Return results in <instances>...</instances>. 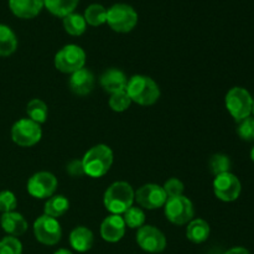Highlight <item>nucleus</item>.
<instances>
[{"mask_svg": "<svg viewBox=\"0 0 254 254\" xmlns=\"http://www.w3.org/2000/svg\"><path fill=\"white\" fill-rule=\"evenodd\" d=\"M126 91L133 103L143 107L155 104L161 94L159 84L153 78L144 74H135L128 78Z\"/></svg>", "mask_w": 254, "mask_h": 254, "instance_id": "f257e3e1", "label": "nucleus"}, {"mask_svg": "<svg viewBox=\"0 0 254 254\" xmlns=\"http://www.w3.org/2000/svg\"><path fill=\"white\" fill-rule=\"evenodd\" d=\"M135 202V191L126 181H116L106 190L103 205L112 215H123Z\"/></svg>", "mask_w": 254, "mask_h": 254, "instance_id": "f03ea898", "label": "nucleus"}, {"mask_svg": "<svg viewBox=\"0 0 254 254\" xmlns=\"http://www.w3.org/2000/svg\"><path fill=\"white\" fill-rule=\"evenodd\" d=\"M113 150L106 144H97L92 146L82 158L84 175L98 179L106 175L113 165Z\"/></svg>", "mask_w": 254, "mask_h": 254, "instance_id": "7ed1b4c3", "label": "nucleus"}, {"mask_svg": "<svg viewBox=\"0 0 254 254\" xmlns=\"http://www.w3.org/2000/svg\"><path fill=\"white\" fill-rule=\"evenodd\" d=\"M107 24L113 31L127 34L138 24V12L128 4H114L107 10Z\"/></svg>", "mask_w": 254, "mask_h": 254, "instance_id": "20e7f679", "label": "nucleus"}, {"mask_svg": "<svg viewBox=\"0 0 254 254\" xmlns=\"http://www.w3.org/2000/svg\"><path fill=\"white\" fill-rule=\"evenodd\" d=\"M86 52L81 46L69 44L57 51V54L55 55L54 64L57 71L72 74L78 69L83 68L86 64Z\"/></svg>", "mask_w": 254, "mask_h": 254, "instance_id": "39448f33", "label": "nucleus"}, {"mask_svg": "<svg viewBox=\"0 0 254 254\" xmlns=\"http://www.w3.org/2000/svg\"><path fill=\"white\" fill-rule=\"evenodd\" d=\"M164 212L169 222L176 226L188 225L195 218V208L192 201L186 196L168 197L164 205Z\"/></svg>", "mask_w": 254, "mask_h": 254, "instance_id": "423d86ee", "label": "nucleus"}, {"mask_svg": "<svg viewBox=\"0 0 254 254\" xmlns=\"http://www.w3.org/2000/svg\"><path fill=\"white\" fill-rule=\"evenodd\" d=\"M226 108L237 122L248 118L253 109V98L242 87H233L226 94Z\"/></svg>", "mask_w": 254, "mask_h": 254, "instance_id": "0eeeda50", "label": "nucleus"}, {"mask_svg": "<svg viewBox=\"0 0 254 254\" xmlns=\"http://www.w3.org/2000/svg\"><path fill=\"white\" fill-rule=\"evenodd\" d=\"M42 129L40 124L29 118H22L15 122L11 127V139L21 148L34 146L41 140Z\"/></svg>", "mask_w": 254, "mask_h": 254, "instance_id": "6e6552de", "label": "nucleus"}, {"mask_svg": "<svg viewBox=\"0 0 254 254\" xmlns=\"http://www.w3.org/2000/svg\"><path fill=\"white\" fill-rule=\"evenodd\" d=\"M59 181L54 174L49 171H39L34 174L27 181V192L30 196L39 200H47L55 195Z\"/></svg>", "mask_w": 254, "mask_h": 254, "instance_id": "1a4fd4ad", "label": "nucleus"}, {"mask_svg": "<svg viewBox=\"0 0 254 254\" xmlns=\"http://www.w3.org/2000/svg\"><path fill=\"white\" fill-rule=\"evenodd\" d=\"M34 236L41 245L55 246L61 241L62 228L56 218L42 215L34 222Z\"/></svg>", "mask_w": 254, "mask_h": 254, "instance_id": "9d476101", "label": "nucleus"}, {"mask_svg": "<svg viewBox=\"0 0 254 254\" xmlns=\"http://www.w3.org/2000/svg\"><path fill=\"white\" fill-rule=\"evenodd\" d=\"M168 196L163 186L158 184H145L135 191V202L143 210H158L164 207Z\"/></svg>", "mask_w": 254, "mask_h": 254, "instance_id": "9b49d317", "label": "nucleus"}, {"mask_svg": "<svg viewBox=\"0 0 254 254\" xmlns=\"http://www.w3.org/2000/svg\"><path fill=\"white\" fill-rule=\"evenodd\" d=\"M241 191H242L241 181L232 173L221 174L213 180V192L216 197L223 202L236 201L240 197Z\"/></svg>", "mask_w": 254, "mask_h": 254, "instance_id": "f8f14e48", "label": "nucleus"}, {"mask_svg": "<svg viewBox=\"0 0 254 254\" xmlns=\"http://www.w3.org/2000/svg\"><path fill=\"white\" fill-rule=\"evenodd\" d=\"M136 243L148 253H161L168 245L165 235L150 225H144L136 231Z\"/></svg>", "mask_w": 254, "mask_h": 254, "instance_id": "ddd939ff", "label": "nucleus"}, {"mask_svg": "<svg viewBox=\"0 0 254 254\" xmlns=\"http://www.w3.org/2000/svg\"><path fill=\"white\" fill-rule=\"evenodd\" d=\"M127 226L121 215H109L101 223V237L106 242L117 243L126 235Z\"/></svg>", "mask_w": 254, "mask_h": 254, "instance_id": "4468645a", "label": "nucleus"}, {"mask_svg": "<svg viewBox=\"0 0 254 254\" xmlns=\"http://www.w3.org/2000/svg\"><path fill=\"white\" fill-rule=\"evenodd\" d=\"M94 83H96V79H94L93 73L86 67L72 73L68 81L72 93L79 97L88 96L93 91Z\"/></svg>", "mask_w": 254, "mask_h": 254, "instance_id": "2eb2a0df", "label": "nucleus"}, {"mask_svg": "<svg viewBox=\"0 0 254 254\" xmlns=\"http://www.w3.org/2000/svg\"><path fill=\"white\" fill-rule=\"evenodd\" d=\"M99 83L104 92L114 94L117 92L126 91L128 78L126 73L119 68H108L99 77Z\"/></svg>", "mask_w": 254, "mask_h": 254, "instance_id": "dca6fc26", "label": "nucleus"}, {"mask_svg": "<svg viewBox=\"0 0 254 254\" xmlns=\"http://www.w3.org/2000/svg\"><path fill=\"white\" fill-rule=\"evenodd\" d=\"M0 225L4 232L7 236H12V237H19L22 236L27 231V221L25 220L24 216L21 213L12 211V212L2 213L0 217Z\"/></svg>", "mask_w": 254, "mask_h": 254, "instance_id": "f3484780", "label": "nucleus"}, {"mask_svg": "<svg viewBox=\"0 0 254 254\" xmlns=\"http://www.w3.org/2000/svg\"><path fill=\"white\" fill-rule=\"evenodd\" d=\"M9 7L20 19H34L41 12L44 0H9Z\"/></svg>", "mask_w": 254, "mask_h": 254, "instance_id": "a211bd4d", "label": "nucleus"}, {"mask_svg": "<svg viewBox=\"0 0 254 254\" xmlns=\"http://www.w3.org/2000/svg\"><path fill=\"white\" fill-rule=\"evenodd\" d=\"M94 243V236L89 228L78 226L69 233V245L74 251L79 253L88 252Z\"/></svg>", "mask_w": 254, "mask_h": 254, "instance_id": "6ab92c4d", "label": "nucleus"}, {"mask_svg": "<svg viewBox=\"0 0 254 254\" xmlns=\"http://www.w3.org/2000/svg\"><path fill=\"white\" fill-rule=\"evenodd\" d=\"M210 225L202 218H193L188 223V227H186V237L195 245H200L207 241L210 237Z\"/></svg>", "mask_w": 254, "mask_h": 254, "instance_id": "aec40b11", "label": "nucleus"}, {"mask_svg": "<svg viewBox=\"0 0 254 254\" xmlns=\"http://www.w3.org/2000/svg\"><path fill=\"white\" fill-rule=\"evenodd\" d=\"M69 210V201L68 198L64 197V195H54L47 198L45 202L44 215L50 216L52 218L62 217L67 211Z\"/></svg>", "mask_w": 254, "mask_h": 254, "instance_id": "412c9836", "label": "nucleus"}, {"mask_svg": "<svg viewBox=\"0 0 254 254\" xmlns=\"http://www.w3.org/2000/svg\"><path fill=\"white\" fill-rule=\"evenodd\" d=\"M17 49V37L9 26L0 24V57L11 56Z\"/></svg>", "mask_w": 254, "mask_h": 254, "instance_id": "4be33fe9", "label": "nucleus"}, {"mask_svg": "<svg viewBox=\"0 0 254 254\" xmlns=\"http://www.w3.org/2000/svg\"><path fill=\"white\" fill-rule=\"evenodd\" d=\"M79 0H44V6L55 16L64 19L67 15L74 12Z\"/></svg>", "mask_w": 254, "mask_h": 254, "instance_id": "5701e85b", "label": "nucleus"}, {"mask_svg": "<svg viewBox=\"0 0 254 254\" xmlns=\"http://www.w3.org/2000/svg\"><path fill=\"white\" fill-rule=\"evenodd\" d=\"M26 114L29 119L36 122L37 124H44L49 117V107L42 99L34 98L27 103Z\"/></svg>", "mask_w": 254, "mask_h": 254, "instance_id": "b1692460", "label": "nucleus"}, {"mask_svg": "<svg viewBox=\"0 0 254 254\" xmlns=\"http://www.w3.org/2000/svg\"><path fill=\"white\" fill-rule=\"evenodd\" d=\"M62 24H64V29L66 30L67 34H69L71 36H81L87 29V22L83 15L77 14V12H72V14L64 16Z\"/></svg>", "mask_w": 254, "mask_h": 254, "instance_id": "393cba45", "label": "nucleus"}, {"mask_svg": "<svg viewBox=\"0 0 254 254\" xmlns=\"http://www.w3.org/2000/svg\"><path fill=\"white\" fill-rule=\"evenodd\" d=\"M122 217H123L127 227L131 228V230H139V228L145 225V212L139 206L133 205L123 213Z\"/></svg>", "mask_w": 254, "mask_h": 254, "instance_id": "a878e982", "label": "nucleus"}, {"mask_svg": "<svg viewBox=\"0 0 254 254\" xmlns=\"http://www.w3.org/2000/svg\"><path fill=\"white\" fill-rule=\"evenodd\" d=\"M83 17L91 26H101L107 22V9L101 4H91L84 11Z\"/></svg>", "mask_w": 254, "mask_h": 254, "instance_id": "bb28decb", "label": "nucleus"}, {"mask_svg": "<svg viewBox=\"0 0 254 254\" xmlns=\"http://www.w3.org/2000/svg\"><path fill=\"white\" fill-rule=\"evenodd\" d=\"M208 168H210L211 174L215 176L230 173L231 160L225 154H215V155L211 156L210 161H208Z\"/></svg>", "mask_w": 254, "mask_h": 254, "instance_id": "cd10ccee", "label": "nucleus"}, {"mask_svg": "<svg viewBox=\"0 0 254 254\" xmlns=\"http://www.w3.org/2000/svg\"><path fill=\"white\" fill-rule=\"evenodd\" d=\"M133 103L131 99L129 98L127 91H121L117 92V93L111 94V98H109V107L113 112H117V113H122V112L128 111L130 104Z\"/></svg>", "mask_w": 254, "mask_h": 254, "instance_id": "c85d7f7f", "label": "nucleus"}, {"mask_svg": "<svg viewBox=\"0 0 254 254\" xmlns=\"http://www.w3.org/2000/svg\"><path fill=\"white\" fill-rule=\"evenodd\" d=\"M0 254H22V245L17 237L6 236L0 241Z\"/></svg>", "mask_w": 254, "mask_h": 254, "instance_id": "c756f323", "label": "nucleus"}, {"mask_svg": "<svg viewBox=\"0 0 254 254\" xmlns=\"http://www.w3.org/2000/svg\"><path fill=\"white\" fill-rule=\"evenodd\" d=\"M17 207V198L14 192L9 190H4L0 192V212L7 213L12 212Z\"/></svg>", "mask_w": 254, "mask_h": 254, "instance_id": "7c9ffc66", "label": "nucleus"}, {"mask_svg": "<svg viewBox=\"0 0 254 254\" xmlns=\"http://www.w3.org/2000/svg\"><path fill=\"white\" fill-rule=\"evenodd\" d=\"M163 189L168 197H178V196L184 195L185 186H184V183L180 179L170 178L165 184H164Z\"/></svg>", "mask_w": 254, "mask_h": 254, "instance_id": "2f4dec72", "label": "nucleus"}, {"mask_svg": "<svg viewBox=\"0 0 254 254\" xmlns=\"http://www.w3.org/2000/svg\"><path fill=\"white\" fill-rule=\"evenodd\" d=\"M237 133L238 135H240V138L243 139V140H254V118L248 117V118L240 122V126H238L237 128Z\"/></svg>", "mask_w": 254, "mask_h": 254, "instance_id": "473e14b6", "label": "nucleus"}, {"mask_svg": "<svg viewBox=\"0 0 254 254\" xmlns=\"http://www.w3.org/2000/svg\"><path fill=\"white\" fill-rule=\"evenodd\" d=\"M66 171L68 173L69 176L72 178H82L84 176V170H83V164H82V159H74V160L69 161L66 166Z\"/></svg>", "mask_w": 254, "mask_h": 254, "instance_id": "72a5a7b5", "label": "nucleus"}, {"mask_svg": "<svg viewBox=\"0 0 254 254\" xmlns=\"http://www.w3.org/2000/svg\"><path fill=\"white\" fill-rule=\"evenodd\" d=\"M225 254H251V253L243 247H235V248H231V250H228Z\"/></svg>", "mask_w": 254, "mask_h": 254, "instance_id": "f704fd0d", "label": "nucleus"}, {"mask_svg": "<svg viewBox=\"0 0 254 254\" xmlns=\"http://www.w3.org/2000/svg\"><path fill=\"white\" fill-rule=\"evenodd\" d=\"M54 254H72V252H69L68 250H64V248H61V250L56 251Z\"/></svg>", "mask_w": 254, "mask_h": 254, "instance_id": "c9c22d12", "label": "nucleus"}, {"mask_svg": "<svg viewBox=\"0 0 254 254\" xmlns=\"http://www.w3.org/2000/svg\"><path fill=\"white\" fill-rule=\"evenodd\" d=\"M251 159L254 161V148L252 149V151H251Z\"/></svg>", "mask_w": 254, "mask_h": 254, "instance_id": "e433bc0d", "label": "nucleus"}, {"mask_svg": "<svg viewBox=\"0 0 254 254\" xmlns=\"http://www.w3.org/2000/svg\"><path fill=\"white\" fill-rule=\"evenodd\" d=\"M252 113H254V99H253V109H252Z\"/></svg>", "mask_w": 254, "mask_h": 254, "instance_id": "4c0bfd02", "label": "nucleus"}]
</instances>
